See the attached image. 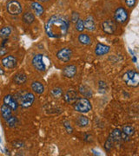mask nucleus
<instances>
[{"label": "nucleus", "instance_id": "obj_1", "mask_svg": "<svg viewBox=\"0 0 139 156\" xmlns=\"http://www.w3.org/2000/svg\"><path fill=\"white\" fill-rule=\"evenodd\" d=\"M69 22L64 17L55 15L48 19L45 23L46 34L52 38H60L68 33Z\"/></svg>", "mask_w": 139, "mask_h": 156}, {"label": "nucleus", "instance_id": "obj_2", "mask_svg": "<svg viewBox=\"0 0 139 156\" xmlns=\"http://www.w3.org/2000/svg\"><path fill=\"white\" fill-rule=\"evenodd\" d=\"M17 98L16 101H17V103L20 104L24 108H29L33 104L35 101V96L32 93L29 92H21L17 94Z\"/></svg>", "mask_w": 139, "mask_h": 156}, {"label": "nucleus", "instance_id": "obj_3", "mask_svg": "<svg viewBox=\"0 0 139 156\" xmlns=\"http://www.w3.org/2000/svg\"><path fill=\"white\" fill-rule=\"evenodd\" d=\"M123 79L129 87H137L139 85V74L133 69L125 73Z\"/></svg>", "mask_w": 139, "mask_h": 156}, {"label": "nucleus", "instance_id": "obj_4", "mask_svg": "<svg viewBox=\"0 0 139 156\" xmlns=\"http://www.w3.org/2000/svg\"><path fill=\"white\" fill-rule=\"evenodd\" d=\"M74 108L79 113H88L91 109V104L90 101L85 97L78 98L74 102Z\"/></svg>", "mask_w": 139, "mask_h": 156}, {"label": "nucleus", "instance_id": "obj_5", "mask_svg": "<svg viewBox=\"0 0 139 156\" xmlns=\"http://www.w3.org/2000/svg\"><path fill=\"white\" fill-rule=\"evenodd\" d=\"M7 11L11 14V15H15L17 16L19 14L22 13V5L19 2H17L16 0H11L7 3L6 5Z\"/></svg>", "mask_w": 139, "mask_h": 156}, {"label": "nucleus", "instance_id": "obj_6", "mask_svg": "<svg viewBox=\"0 0 139 156\" xmlns=\"http://www.w3.org/2000/svg\"><path fill=\"white\" fill-rule=\"evenodd\" d=\"M116 22L118 23H124L128 19V11L123 7H118L114 14Z\"/></svg>", "mask_w": 139, "mask_h": 156}, {"label": "nucleus", "instance_id": "obj_7", "mask_svg": "<svg viewBox=\"0 0 139 156\" xmlns=\"http://www.w3.org/2000/svg\"><path fill=\"white\" fill-rule=\"evenodd\" d=\"M44 56L42 54H38L34 56L32 59V65L38 71H45L46 66L44 62Z\"/></svg>", "mask_w": 139, "mask_h": 156}, {"label": "nucleus", "instance_id": "obj_8", "mask_svg": "<svg viewBox=\"0 0 139 156\" xmlns=\"http://www.w3.org/2000/svg\"><path fill=\"white\" fill-rule=\"evenodd\" d=\"M71 55H72V51L70 48H64L57 53V57L61 62H67L71 58Z\"/></svg>", "mask_w": 139, "mask_h": 156}, {"label": "nucleus", "instance_id": "obj_9", "mask_svg": "<svg viewBox=\"0 0 139 156\" xmlns=\"http://www.w3.org/2000/svg\"><path fill=\"white\" fill-rule=\"evenodd\" d=\"M102 29L107 34H114L117 30V24L114 21L111 20H106L102 23Z\"/></svg>", "mask_w": 139, "mask_h": 156}, {"label": "nucleus", "instance_id": "obj_10", "mask_svg": "<svg viewBox=\"0 0 139 156\" xmlns=\"http://www.w3.org/2000/svg\"><path fill=\"white\" fill-rule=\"evenodd\" d=\"M17 59L12 56H7L2 59V64L6 69H14L17 66Z\"/></svg>", "mask_w": 139, "mask_h": 156}, {"label": "nucleus", "instance_id": "obj_11", "mask_svg": "<svg viewBox=\"0 0 139 156\" xmlns=\"http://www.w3.org/2000/svg\"><path fill=\"white\" fill-rule=\"evenodd\" d=\"M4 104H5L6 106L9 107L11 110H16L18 106V103L16 101V99L11 95H7L4 98Z\"/></svg>", "mask_w": 139, "mask_h": 156}, {"label": "nucleus", "instance_id": "obj_12", "mask_svg": "<svg viewBox=\"0 0 139 156\" xmlns=\"http://www.w3.org/2000/svg\"><path fill=\"white\" fill-rule=\"evenodd\" d=\"M64 98L67 103H74L78 99V93L74 89H69L65 93Z\"/></svg>", "mask_w": 139, "mask_h": 156}, {"label": "nucleus", "instance_id": "obj_13", "mask_svg": "<svg viewBox=\"0 0 139 156\" xmlns=\"http://www.w3.org/2000/svg\"><path fill=\"white\" fill-rule=\"evenodd\" d=\"M109 51H110V46L102 44H97L96 46V49H95V53L97 56L105 55Z\"/></svg>", "mask_w": 139, "mask_h": 156}, {"label": "nucleus", "instance_id": "obj_14", "mask_svg": "<svg viewBox=\"0 0 139 156\" xmlns=\"http://www.w3.org/2000/svg\"><path fill=\"white\" fill-rule=\"evenodd\" d=\"M76 73H77V67L75 65H68L63 69V74L66 77H73L76 75Z\"/></svg>", "mask_w": 139, "mask_h": 156}, {"label": "nucleus", "instance_id": "obj_15", "mask_svg": "<svg viewBox=\"0 0 139 156\" xmlns=\"http://www.w3.org/2000/svg\"><path fill=\"white\" fill-rule=\"evenodd\" d=\"M110 139L112 140V142H119L123 140L122 137V132L119 130V129H114L110 134Z\"/></svg>", "mask_w": 139, "mask_h": 156}, {"label": "nucleus", "instance_id": "obj_16", "mask_svg": "<svg viewBox=\"0 0 139 156\" xmlns=\"http://www.w3.org/2000/svg\"><path fill=\"white\" fill-rule=\"evenodd\" d=\"M83 26L84 29L88 30L89 31H93L96 29V24H95L94 20L91 17H88L84 21H83Z\"/></svg>", "mask_w": 139, "mask_h": 156}, {"label": "nucleus", "instance_id": "obj_17", "mask_svg": "<svg viewBox=\"0 0 139 156\" xmlns=\"http://www.w3.org/2000/svg\"><path fill=\"white\" fill-rule=\"evenodd\" d=\"M1 115H2V116L3 118L7 121L9 118H11L12 116V113H11V109L9 108V107H7L5 104H3L2 106H1Z\"/></svg>", "mask_w": 139, "mask_h": 156}, {"label": "nucleus", "instance_id": "obj_18", "mask_svg": "<svg viewBox=\"0 0 139 156\" xmlns=\"http://www.w3.org/2000/svg\"><path fill=\"white\" fill-rule=\"evenodd\" d=\"M31 89H32V90H33L35 93L40 95V94L44 93L45 87H44L43 84L41 83H39V82H33L31 83Z\"/></svg>", "mask_w": 139, "mask_h": 156}, {"label": "nucleus", "instance_id": "obj_19", "mask_svg": "<svg viewBox=\"0 0 139 156\" xmlns=\"http://www.w3.org/2000/svg\"><path fill=\"white\" fill-rule=\"evenodd\" d=\"M31 8L35 11L36 15H38V16L43 15V13H44V7L41 5L39 3H38V2H32L31 3Z\"/></svg>", "mask_w": 139, "mask_h": 156}, {"label": "nucleus", "instance_id": "obj_20", "mask_svg": "<svg viewBox=\"0 0 139 156\" xmlns=\"http://www.w3.org/2000/svg\"><path fill=\"white\" fill-rule=\"evenodd\" d=\"M26 81H27V77L23 73H18L13 78V82L17 84H24Z\"/></svg>", "mask_w": 139, "mask_h": 156}, {"label": "nucleus", "instance_id": "obj_21", "mask_svg": "<svg viewBox=\"0 0 139 156\" xmlns=\"http://www.w3.org/2000/svg\"><path fill=\"white\" fill-rule=\"evenodd\" d=\"M78 41L83 45H89L91 44V39L87 34H80L78 36Z\"/></svg>", "mask_w": 139, "mask_h": 156}, {"label": "nucleus", "instance_id": "obj_22", "mask_svg": "<svg viewBox=\"0 0 139 156\" xmlns=\"http://www.w3.org/2000/svg\"><path fill=\"white\" fill-rule=\"evenodd\" d=\"M35 20V16H34L33 13L31 12H25L24 15H23V21L27 23V24H31Z\"/></svg>", "mask_w": 139, "mask_h": 156}, {"label": "nucleus", "instance_id": "obj_23", "mask_svg": "<svg viewBox=\"0 0 139 156\" xmlns=\"http://www.w3.org/2000/svg\"><path fill=\"white\" fill-rule=\"evenodd\" d=\"M79 91L80 93L85 96V97H90L92 95V91H91V89H90L88 86L86 85H82L79 89Z\"/></svg>", "mask_w": 139, "mask_h": 156}, {"label": "nucleus", "instance_id": "obj_24", "mask_svg": "<svg viewBox=\"0 0 139 156\" xmlns=\"http://www.w3.org/2000/svg\"><path fill=\"white\" fill-rule=\"evenodd\" d=\"M89 123V120L86 116H83V115H81L78 118L77 120V124H78L79 127H85L87 126Z\"/></svg>", "mask_w": 139, "mask_h": 156}, {"label": "nucleus", "instance_id": "obj_25", "mask_svg": "<svg viewBox=\"0 0 139 156\" xmlns=\"http://www.w3.org/2000/svg\"><path fill=\"white\" fill-rule=\"evenodd\" d=\"M11 33V29L10 27H3L0 30V37L7 38Z\"/></svg>", "mask_w": 139, "mask_h": 156}, {"label": "nucleus", "instance_id": "obj_26", "mask_svg": "<svg viewBox=\"0 0 139 156\" xmlns=\"http://www.w3.org/2000/svg\"><path fill=\"white\" fill-rule=\"evenodd\" d=\"M123 134H125L128 136H130V135H133L134 133H135V128L132 127V126H125L123 128Z\"/></svg>", "mask_w": 139, "mask_h": 156}, {"label": "nucleus", "instance_id": "obj_27", "mask_svg": "<svg viewBox=\"0 0 139 156\" xmlns=\"http://www.w3.org/2000/svg\"><path fill=\"white\" fill-rule=\"evenodd\" d=\"M51 95L55 98H60L63 95V90L60 88H55L51 90Z\"/></svg>", "mask_w": 139, "mask_h": 156}, {"label": "nucleus", "instance_id": "obj_28", "mask_svg": "<svg viewBox=\"0 0 139 156\" xmlns=\"http://www.w3.org/2000/svg\"><path fill=\"white\" fill-rule=\"evenodd\" d=\"M6 122H7V124H8V126H9L10 128H14V127L17 125V117L11 116V118H9Z\"/></svg>", "mask_w": 139, "mask_h": 156}, {"label": "nucleus", "instance_id": "obj_29", "mask_svg": "<svg viewBox=\"0 0 139 156\" xmlns=\"http://www.w3.org/2000/svg\"><path fill=\"white\" fill-rule=\"evenodd\" d=\"M76 30L79 31V32H82L83 30H84V26H83V21L81 19H78V21L76 22Z\"/></svg>", "mask_w": 139, "mask_h": 156}, {"label": "nucleus", "instance_id": "obj_30", "mask_svg": "<svg viewBox=\"0 0 139 156\" xmlns=\"http://www.w3.org/2000/svg\"><path fill=\"white\" fill-rule=\"evenodd\" d=\"M112 146H113V142L110 138H108V140H106L105 144H104V147L107 151H110L112 148Z\"/></svg>", "mask_w": 139, "mask_h": 156}, {"label": "nucleus", "instance_id": "obj_31", "mask_svg": "<svg viewBox=\"0 0 139 156\" xmlns=\"http://www.w3.org/2000/svg\"><path fill=\"white\" fill-rule=\"evenodd\" d=\"M125 2H126L127 6L130 7V8H132L136 4V0H125Z\"/></svg>", "mask_w": 139, "mask_h": 156}, {"label": "nucleus", "instance_id": "obj_32", "mask_svg": "<svg viewBox=\"0 0 139 156\" xmlns=\"http://www.w3.org/2000/svg\"><path fill=\"white\" fill-rule=\"evenodd\" d=\"M78 19H79V15H78V12H72V17H71V20L73 22H77Z\"/></svg>", "mask_w": 139, "mask_h": 156}, {"label": "nucleus", "instance_id": "obj_33", "mask_svg": "<svg viewBox=\"0 0 139 156\" xmlns=\"http://www.w3.org/2000/svg\"><path fill=\"white\" fill-rule=\"evenodd\" d=\"M6 53H7V49H6L5 47L0 46V56H5Z\"/></svg>", "mask_w": 139, "mask_h": 156}, {"label": "nucleus", "instance_id": "obj_34", "mask_svg": "<svg viewBox=\"0 0 139 156\" xmlns=\"http://www.w3.org/2000/svg\"><path fill=\"white\" fill-rule=\"evenodd\" d=\"M64 127L66 128L68 133H71V132H72V128L71 127V124L68 122H64Z\"/></svg>", "mask_w": 139, "mask_h": 156}, {"label": "nucleus", "instance_id": "obj_35", "mask_svg": "<svg viewBox=\"0 0 139 156\" xmlns=\"http://www.w3.org/2000/svg\"><path fill=\"white\" fill-rule=\"evenodd\" d=\"M104 88H106V84L104 82H99V89H104Z\"/></svg>", "mask_w": 139, "mask_h": 156}, {"label": "nucleus", "instance_id": "obj_36", "mask_svg": "<svg viewBox=\"0 0 139 156\" xmlns=\"http://www.w3.org/2000/svg\"><path fill=\"white\" fill-rule=\"evenodd\" d=\"M5 74V71L1 69V67H0V75H4Z\"/></svg>", "mask_w": 139, "mask_h": 156}, {"label": "nucleus", "instance_id": "obj_37", "mask_svg": "<svg viewBox=\"0 0 139 156\" xmlns=\"http://www.w3.org/2000/svg\"><path fill=\"white\" fill-rule=\"evenodd\" d=\"M132 60H133L134 62H137V57L135 56H133V57H132Z\"/></svg>", "mask_w": 139, "mask_h": 156}, {"label": "nucleus", "instance_id": "obj_38", "mask_svg": "<svg viewBox=\"0 0 139 156\" xmlns=\"http://www.w3.org/2000/svg\"><path fill=\"white\" fill-rule=\"evenodd\" d=\"M40 1H42V2H47V1H49V0H40Z\"/></svg>", "mask_w": 139, "mask_h": 156}, {"label": "nucleus", "instance_id": "obj_39", "mask_svg": "<svg viewBox=\"0 0 139 156\" xmlns=\"http://www.w3.org/2000/svg\"><path fill=\"white\" fill-rule=\"evenodd\" d=\"M2 141V140H1V136H0V142Z\"/></svg>", "mask_w": 139, "mask_h": 156}]
</instances>
